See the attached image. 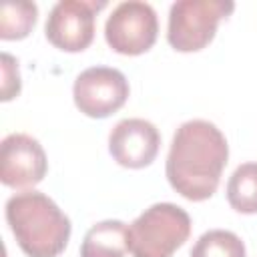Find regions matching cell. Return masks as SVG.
Returning a JSON list of instances; mask_svg holds the SVG:
<instances>
[{
    "label": "cell",
    "instance_id": "cell-1",
    "mask_svg": "<svg viewBox=\"0 0 257 257\" xmlns=\"http://www.w3.org/2000/svg\"><path fill=\"white\" fill-rule=\"evenodd\" d=\"M227 159V139L213 122L187 120L177 128L167 155L169 185L189 201H205L217 191Z\"/></svg>",
    "mask_w": 257,
    "mask_h": 257
},
{
    "label": "cell",
    "instance_id": "cell-2",
    "mask_svg": "<svg viewBox=\"0 0 257 257\" xmlns=\"http://www.w3.org/2000/svg\"><path fill=\"white\" fill-rule=\"evenodd\" d=\"M6 223L28 257H58L70 239V219L40 191H22L6 201Z\"/></svg>",
    "mask_w": 257,
    "mask_h": 257
},
{
    "label": "cell",
    "instance_id": "cell-3",
    "mask_svg": "<svg viewBox=\"0 0 257 257\" xmlns=\"http://www.w3.org/2000/svg\"><path fill=\"white\" fill-rule=\"evenodd\" d=\"M191 217L173 203H155L126 227V245L133 257H173L189 239Z\"/></svg>",
    "mask_w": 257,
    "mask_h": 257
},
{
    "label": "cell",
    "instance_id": "cell-4",
    "mask_svg": "<svg viewBox=\"0 0 257 257\" xmlns=\"http://www.w3.org/2000/svg\"><path fill=\"white\" fill-rule=\"evenodd\" d=\"M233 10L235 4L223 0H179L169 10L167 40L179 52L203 50Z\"/></svg>",
    "mask_w": 257,
    "mask_h": 257
},
{
    "label": "cell",
    "instance_id": "cell-5",
    "mask_svg": "<svg viewBox=\"0 0 257 257\" xmlns=\"http://www.w3.org/2000/svg\"><path fill=\"white\" fill-rule=\"evenodd\" d=\"M159 34L157 12L151 4L131 0L120 2L104 24L106 44L126 56H139L153 48Z\"/></svg>",
    "mask_w": 257,
    "mask_h": 257
},
{
    "label": "cell",
    "instance_id": "cell-6",
    "mask_svg": "<svg viewBox=\"0 0 257 257\" xmlns=\"http://www.w3.org/2000/svg\"><path fill=\"white\" fill-rule=\"evenodd\" d=\"M72 96L80 112L92 118H104L124 106L128 98V80L116 68L90 66L76 76Z\"/></svg>",
    "mask_w": 257,
    "mask_h": 257
},
{
    "label": "cell",
    "instance_id": "cell-7",
    "mask_svg": "<svg viewBox=\"0 0 257 257\" xmlns=\"http://www.w3.org/2000/svg\"><path fill=\"white\" fill-rule=\"evenodd\" d=\"M106 2L60 0L52 6L46 18V38L52 46L64 52H82L94 38V14Z\"/></svg>",
    "mask_w": 257,
    "mask_h": 257
},
{
    "label": "cell",
    "instance_id": "cell-8",
    "mask_svg": "<svg viewBox=\"0 0 257 257\" xmlns=\"http://www.w3.org/2000/svg\"><path fill=\"white\" fill-rule=\"evenodd\" d=\"M48 171L42 145L24 133L8 135L0 145V181L10 189H30Z\"/></svg>",
    "mask_w": 257,
    "mask_h": 257
},
{
    "label": "cell",
    "instance_id": "cell-9",
    "mask_svg": "<svg viewBox=\"0 0 257 257\" xmlns=\"http://www.w3.org/2000/svg\"><path fill=\"white\" fill-rule=\"evenodd\" d=\"M161 147L157 126L145 118H122L108 135V151L112 159L126 169L149 167Z\"/></svg>",
    "mask_w": 257,
    "mask_h": 257
},
{
    "label": "cell",
    "instance_id": "cell-10",
    "mask_svg": "<svg viewBox=\"0 0 257 257\" xmlns=\"http://www.w3.org/2000/svg\"><path fill=\"white\" fill-rule=\"evenodd\" d=\"M126 251V225L112 219L92 225L80 245V257H124Z\"/></svg>",
    "mask_w": 257,
    "mask_h": 257
},
{
    "label": "cell",
    "instance_id": "cell-11",
    "mask_svg": "<svg viewBox=\"0 0 257 257\" xmlns=\"http://www.w3.org/2000/svg\"><path fill=\"white\" fill-rule=\"evenodd\" d=\"M227 201L237 213H257V163H243L233 171L227 183Z\"/></svg>",
    "mask_w": 257,
    "mask_h": 257
},
{
    "label": "cell",
    "instance_id": "cell-12",
    "mask_svg": "<svg viewBox=\"0 0 257 257\" xmlns=\"http://www.w3.org/2000/svg\"><path fill=\"white\" fill-rule=\"evenodd\" d=\"M38 8L34 2H4L0 8V38L22 40L36 24Z\"/></svg>",
    "mask_w": 257,
    "mask_h": 257
},
{
    "label": "cell",
    "instance_id": "cell-13",
    "mask_svg": "<svg viewBox=\"0 0 257 257\" xmlns=\"http://www.w3.org/2000/svg\"><path fill=\"white\" fill-rule=\"evenodd\" d=\"M191 257H245V245L235 233L213 229L197 239Z\"/></svg>",
    "mask_w": 257,
    "mask_h": 257
},
{
    "label": "cell",
    "instance_id": "cell-14",
    "mask_svg": "<svg viewBox=\"0 0 257 257\" xmlns=\"http://www.w3.org/2000/svg\"><path fill=\"white\" fill-rule=\"evenodd\" d=\"M20 92L18 60L8 52H2V100H12Z\"/></svg>",
    "mask_w": 257,
    "mask_h": 257
}]
</instances>
